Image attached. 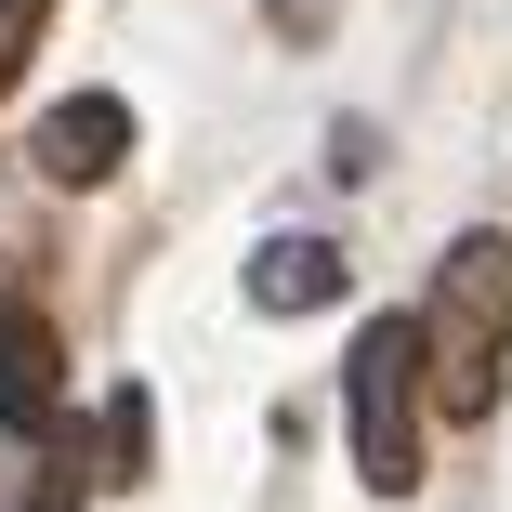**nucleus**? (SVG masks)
<instances>
[{"mask_svg": "<svg viewBox=\"0 0 512 512\" xmlns=\"http://www.w3.org/2000/svg\"><path fill=\"white\" fill-rule=\"evenodd\" d=\"M263 14H276V40H329V27H342V0H263Z\"/></svg>", "mask_w": 512, "mask_h": 512, "instance_id": "9", "label": "nucleus"}, {"mask_svg": "<svg viewBox=\"0 0 512 512\" xmlns=\"http://www.w3.org/2000/svg\"><path fill=\"white\" fill-rule=\"evenodd\" d=\"M53 394H66V342H53V316L0 289V421L40 434V421H53Z\"/></svg>", "mask_w": 512, "mask_h": 512, "instance_id": "4", "label": "nucleus"}, {"mask_svg": "<svg viewBox=\"0 0 512 512\" xmlns=\"http://www.w3.org/2000/svg\"><path fill=\"white\" fill-rule=\"evenodd\" d=\"M40 27H53V0H0V92L27 79V53H40Z\"/></svg>", "mask_w": 512, "mask_h": 512, "instance_id": "8", "label": "nucleus"}, {"mask_svg": "<svg viewBox=\"0 0 512 512\" xmlns=\"http://www.w3.org/2000/svg\"><path fill=\"white\" fill-rule=\"evenodd\" d=\"M79 499H92V460L40 421V434H27V499H14V512H79Z\"/></svg>", "mask_w": 512, "mask_h": 512, "instance_id": "6", "label": "nucleus"}, {"mask_svg": "<svg viewBox=\"0 0 512 512\" xmlns=\"http://www.w3.org/2000/svg\"><path fill=\"white\" fill-rule=\"evenodd\" d=\"M27 158H40V184H106L132 158V106L119 92H66V106L27 132Z\"/></svg>", "mask_w": 512, "mask_h": 512, "instance_id": "3", "label": "nucleus"}, {"mask_svg": "<svg viewBox=\"0 0 512 512\" xmlns=\"http://www.w3.org/2000/svg\"><path fill=\"white\" fill-rule=\"evenodd\" d=\"M421 381H434V342H421V316H368L355 329V473L381 486V499H407L421 486Z\"/></svg>", "mask_w": 512, "mask_h": 512, "instance_id": "2", "label": "nucleus"}, {"mask_svg": "<svg viewBox=\"0 0 512 512\" xmlns=\"http://www.w3.org/2000/svg\"><path fill=\"white\" fill-rule=\"evenodd\" d=\"M145 447H158V407H145V381H119L92 421V473H145Z\"/></svg>", "mask_w": 512, "mask_h": 512, "instance_id": "7", "label": "nucleus"}, {"mask_svg": "<svg viewBox=\"0 0 512 512\" xmlns=\"http://www.w3.org/2000/svg\"><path fill=\"white\" fill-rule=\"evenodd\" d=\"M250 302H263V316H316V302H342V250H329V237H263V250H250Z\"/></svg>", "mask_w": 512, "mask_h": 512, "instance_id": "5", "label": "nucleus"}, {"mask_svg": "<svg viewBox=\"0 0 512 512\" xmlns=\"http://www.w3.org/2000/svg\"><path fill=\"white\" fill-rule=\"evenodd\" d=\"M421 342H434V394H447V421H486L499 381H512V237H460L421 289Z\"/></svg>", "mask_w": 512, "mask_h": 512, "instance_id": "1", "label": "nucleus"}]
</instances>
